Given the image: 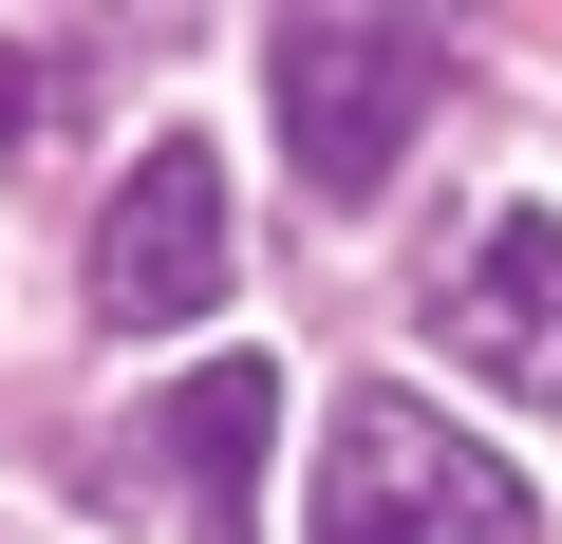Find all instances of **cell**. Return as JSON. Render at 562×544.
Listing matches in <instances>:
<instances>
[{
    "instance_id": "1",
    "label": "cell",
    "mask_w": 562,
    "mask_h": 544,
    "mask_svg": "<svg viewBox=\"0 0 562 544\" xmlns=\"http://www.w3.org/2000/svg\"><path fill=\"white\" fill-rule=\"evenodd\" d=\"M262 95H281V151H301L319 207H375L413 169V132L450 113V38L431 20H281L262 38Z\"/></svg>"
},
{
    "instance_id": "6",
    "label": "cell",
    "mask_w": 562,
    "mask_h": 544,
    "mask_svg": "<svg viewBox=\"0 0 562 544\" xmlns=\"http://www.w3.org/2000/svg\"><path fill=\"white\" fill-rule=\"evenodd\" d=\"M76 113H94V76H76V57H38V38H0V151H57Z\"/></svg>"
},
{
    "instance_id": "5",
    "label": "cell",
    "mask_w": 562,
    "mask_h": 544,
    "mask_svg": "<svg viewBox=\"0 0 562 544\" xmlns=\"http://www.w3.org/2000/svg\"><path fill=\"white\" fill-rule=\"evenodd\" d=\"M262 432H281V376H262V357H206V376L150 413V469L188 488L206 544H262Z\"/></svg>"
},
{
    "instance_id": "2",
    "label": "cell",
    "mask_w": 562,
    "mask_h": 544,
    "mask_svg": "<svg viewBox=\"0 0 562 544\" xmlns=\"http://www.w3.org/2000/svg\"><path fill=\"white\" fill-rule=\"evenodd\" d=\"M319 544H525V488L431 395H338V432H319Z\"/></svg>"
},
{
    "instance_id": "3",
    "label": "cell",
    "mask_w": 562,
    "mask_h": 544,
    "mask_svg": "<svg viewBox=\"0 0 562 544\" xmlns=\"http://www.w3.org/2000/svg\"><path fill=\"white\" fill-rule=\"evenodd\" d=\"M206 301H225V151H206V132H169V151H132V169H113V225H94V320L169 338V320H206Z\"/></svg>"
},
{
    "instance_id": "4",
    "label": "cell",
    "mask_w": 562,
    "mask_h": 544,
    "mask_svg": "<svg viewBox=\"0 0 562 544\" xmlns=\"http://www.w3.org/2000/svg\"><path fill=\"white\" fill-rule=\"evenodd\" d=\"M431 338H450L487 395L562 413V207H506L487 244H450V263H431Z\"/></svg>"
}]
</instances>
